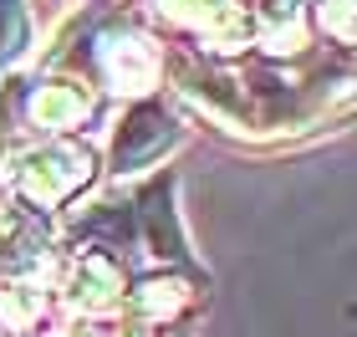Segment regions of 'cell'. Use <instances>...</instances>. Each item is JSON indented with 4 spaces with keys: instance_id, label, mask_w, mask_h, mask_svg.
Returning <instances> with one entry per match:
<instances>
[{
    "instance_id": "6da1fadb",
    "label": "cell",
    "mask_w": 357,
    "mask_h": 337,
    "mask_svg": "<svg viewBox=\"0 0 357 337\" xmlns=\"http://www.w3.org/2000/svg\"><path fill=\"white\" fill-rule=\"evenodd\" d=\"M169 143H174V123H169L158 107H138L133 118L118 128V149H112V164H118L123 174L149 169L153 158L169 149Z\"/></svg>"
},
{
    "instance_id": "7a4b0ae2",
    "label": "cell",
    "mask_w": 357,
    "mask_h": 337,
    "mask_svg": "<svg viewBox=\"0 0 357 337\" xmlns=\"http://www.w3.org/2000/svg\"><path fill=\"white\" fill-rule=\"evenodd\" d=\"M21 41H26V15L15 0H0V57H10V52H21Z\"/></svg>"
}]
</instances>
